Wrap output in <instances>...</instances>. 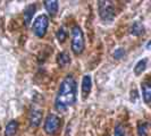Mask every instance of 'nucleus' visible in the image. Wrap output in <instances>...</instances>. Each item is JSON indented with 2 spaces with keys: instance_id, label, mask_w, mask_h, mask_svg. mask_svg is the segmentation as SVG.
<instances>
[{
  "instance_id": "18",
  "label": "nucleus",
  "mask_w": 151,
  "mask_h": 136,
  "mask_svg": "<svg viewBox=\"0 0 151 136\" xmlns=\"http://www.w3.org/2000/svg\"><path fill=\"white\" fill-rule=\"evenodd\" d=\"M125 56V50L123 49V48H118V49H116L115 50V52H114V58L115 59H121Z\"/></svg>"
},
{
  "instance_id": "6",
  "label": "nucleus",
  "mask_w": 151,
  "mask_h": 136,
  "mask_svg": "<svg viewBox=\"0 0 151 136\" xmlns=\"http://www.w3.org/2000/svg\"><path fill=\"white\" fill-rule=\"evenodd\" d=\"M42 121V111L40 109H33L29 115V122L31 127H38Z\"/></svg>"
},
{
  "instance_id": "13",
  "label": "nucleus",
  "mask_w": 151,
  "mask_h": 136,
  "mask_svg": "<svg viewBox=\"0 0 151 136\" xmlns=\"http://www.w3.org/2000/svg\"><path fill=\"white\" fill-rule=\"evenodd\" d=\"M70 62V57L67 52H60L57 56V64L60 67H65Z\"/></svg>"
},
{
  "instance_id": "4",
  "label": "nucleus",
  "mask_w": 151,
  "mask_h": 136,
  "mask_svg": "<svg viewBox=\"0 0 151 136\" xmlns=\"http://www.w3.org/2000/svg\"><path fill=\"white\" fill-rule=\"evenodd\" d=\"M48 26H49V18L47 15H39L32 25V30L33 33L38 37V38H43L47 33L48 30Z\"/></svg>"
},
{
  "instance_id": "16",
  "label": "nucleus",
  "mask_w": 151,
  "mask_h": 136,
  "mask_svg": "<svg viewBox=\"0 0 151 136\" xmlns=\"http://www.w3.org/2000/svg\"><path fill=\"white\" fill-rule=\"evenodd\" d=\"M56 37H57V40L60 42V43H63L65 40H66V38H67V34H66V31L64 30L63 27H60L59 30L57 31V33H56Z\"/></svg>"
},
{
  "instance_id": "9",
  "label": "nucleus",
  "mask_w": 151,
  "mask_h": 136,
  "mask_svg": "<svg viewBox=\"0 0 151 136\" xmlns=\"http://www.w3.org/2000/svg\"><path fill=\"white\" fill-rule=\"evenodd\" d=\"M45 7L47 11L51 16H55L58 11V7H59V2L56 0H45Z\"/></svg>"
},
{
  "instance_id": "5",
  "label": "nucleus",
  "mask_w": 151,
  "mask_h": 136,
  "mask_svg": "<svg viewBox=\"0 0 151 136\" xmlns=\"http://www.w3.org/2000/svg\"><path fill=\"white\" fill-rule=\"evenodd\" d=\"M60 118L55 113H50L47 116L45 120V132L48 135H55L58 133V130L60 128Z\"/></svg>"
},
{
  "instance_id": "14",
  "label": "nucleus",
  "mask_w": 151,
  "mask_h": 136,
  "mask_svg": "<svg viewBox=\"0 0 151 136\" xmlns=\"http://www.w3.org/2000/svg\"><path fill=\"white\" fill-rule=\"evenodd\" d=\"M149 133V124L147 121L137 122V136H148Z\"/></svg>"
},
{
  "instance_id": "10",
  "label": "nucleus",
  "mask_w": 151,
  "mask_h": 136,
  "mask_svg": "<svg viewBox=\"0 0 151 136\" xmlns=\"http://www.w3.org/2000/svg\"><path fill=\"white\" fill-rule=\"evenodd\" d=\"M18 130V122L16 120H10L5 128V136H15Z\"/></svg>"
},
{
  "instance_id": "1",
  "label": "nucleus",
  "mask_w": 151,
  "mask_h": 136,
  "mask_svg": "<svg viewBox=\"0 0 151 136\" xmlns=\"http://www.w3.org/2000/svg\"><path fill=\"white\" fill-rule=\"evenodd\" d=\"M76 81L73 75H67L61 81L55 100V108L58 111H65L76 101Z\"/></svg>"
},
{
  "instance_id": "2",
  "label": "nucleus",
  "mask_w": 151,
  "mask_h": 136,
  "mask_svg": "<svg viewBox=\"0 0 151 136\" xmlns=\"http://www.w3.org/2000/svg\"><path fill=\"white\" fill-rule=\"evenodd\" d=\"M85 48V41L82 29L75 25L72 29V50L75 54H81Z\"/></svg>"
},
{
  "instance_id": "11",
  "label": "nucleus",
  "mask_w": 151,
  "mask_h": 136,
  "mask_svg": "<svg viewBox=\"0 0 151 136\" xmlns=\"http://www.w3.org/2000/svg\"><path fill=\"white\" fill-rule=\"evenodd\" d=\"M35 5H30V6H27L26 9L24 10V22L26 25H29L32 21V18H33V15H34V13H35Z\"/></svg>"
},
{
  "instance_id": "7",
  "label": "nucleus",
  "mask_w": 151,
  "mask_h": 136,
  "mask_svg": "<svg viewBox=\"0 0 151 136\" xmlns=\"http://www.w3.org/2000/svg\"><path fill=\"white\" fill-rule=\"evenodd\" d=\"M92 89V79L90 75H84L82 79V98L85 99L89 97Z\"/></svg>"
},
{
  "instance_id": "3",
  "label": "nucleus",
  "mask_w": 151,
  "mask_h": 136,
  "mask_svg": "<svg viewBox=\"0 0 151 136\" xmlns=\"http://www.w3.org/2000/svg\"><path fill=\"white\" fill-rule=\"evenodd\" d=\"M98 11L100 18L104 22H111L116 15L111 1H104V0L98 1Z\"/></svg>"
},
{
  "instance_id": "15",
  "label": "nucleus",
  "mask_w": 151,
  "mask_h": 136,
  "mask_svg": "<svg viewBox=\"0 0 151 136\" xmlns=\"http://www.w3.org/2000/svg\"><path fill=\"white\" fill-rule=\"evenodd\" d=\"M147 62H148L147 59H142V60H140L136 64L135 67H134V74H135L136 76L141 75V74L143 73L145 67H147Z\"/></svg>"
},
{
  "instance_id": "17",
  "label": "nucleus",
  "mask_w": 151,
  "mask_h": 136,
  "mask_svg": "<svg viewBox=\"0 0 151 136\" xmlns=\"http://www.w3.org/2000/svg\"><path fill=\"white\" fill-rule=\"evenodd\" d=\"M126 132H125V127L122 125V124H118L116 127H115V130H114V136H125Z\"/></svg>"
},
{
  "instance_id": "12",
  "label": "nucleus",
  "mask_w": 151,
  "mask_h": 136,
  "mask_svg": "<svg viewBox=\"0 0 151 136\" xmlns=\"http://www.w3.org/2000/svg\"><path fill=\"white\" fill-rule=\"evenodd\" d=\"M129 33L134 37H139L144 33V26L140 22H135L129 29Z\"/></svg>"
},
{
  "instance_id": "8",
  "label": "nucleus",
  "mask_w": 151,
  "mask_h": 136,
  "mask_svg": "<svg viewBox=\"0 0 151 136\" xmlns=\"http://www.w3.org/2000/svg\"><path fill=\"white\" fill-rule=\"evenodd\" d=\"M141 89H142V97H143L144 102L147 105H150L151 101V84L149 81H144L141 84Z\"/></svg>"
}]
</instances>
